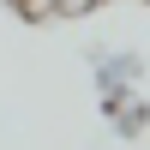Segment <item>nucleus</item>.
Masks as SVG:
<instances>
[{"instance_id":"obj_2","label":"nucleus","mask_w":150,"mask_h":150,"mask_svg":"<svg viewBox=\"0 0 150 150\" xmlns=\"http://www.w3.org/2000/svg\"><path fill=\"white\" fill-rule=\"evenodd\" d=\"M96 0H30V12H84Z\"/></svg>"},{"instance_id":"obj_1","label":"nucleus","mask_w":150,"mask_h":150,"mask_svg":"<svg viewBox=\"0 0 150 150\" xmlns=\"http://www.w3.org/2000/svg\"><path fill=\"white\" fill-rule=\"evenodd\" d=\"M90 66H96V84L102 90H132L144 78V54H108V48H96Z\"/></svg>"}]
</instances>
